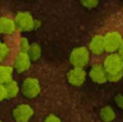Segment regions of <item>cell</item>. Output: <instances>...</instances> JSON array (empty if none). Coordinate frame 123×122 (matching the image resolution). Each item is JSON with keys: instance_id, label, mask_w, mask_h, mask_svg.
Segmentation results:
<instances>
[{"instance_id": "obj_1", "label": "cell", "mask_w": 123, "mask_h": 122, "mask_svg": "<svg viewBox=\"0 0 123 122\" xmlns=\"http://www.w3.org/2000/svg\"><path fill=\"white\" fill-rule=\"evenodd\" d=\"M21 92L28 99H34L41 92V85L39 80L34 77H28L21 85Z\"/></svg>"}, {"instance_id": "obj_2", "label": "cell", "mask_w": 123, "mask_h": 122, "mask_svg": "<svg viewBox=\"0 0 123 122\" xmlns=\"http://www.w3.org/2000/svg\"><path fill=\"white\" fill-rule=\"evenodd\" d=\"M90 61V51L86 47H77L71 51L70 62L74 67L83 68L88 64Z\"/></svg>"}, {"instance_id": "obj_3", "label": "cell", "mask_w": 123, "mask_h": 122, "mask_svg": "<svg viewBox=\"0 0 123 122\" xmlns=\"http://www.w3.org/2000/svg\"><path fill=\"white\" fill-rule=\"evenodd\" d=\"M17 28L24 32H29L35 29V19L31 13L26 11L19 12L15 16Z\"/></svg>"}, {"instance_id": "obj_4", "label": "cell", "mask_w": 123, "mask_h": 122, "mask_svg": "<svg viewBox=\"0 0 123 122\" xmlns=\"http://www.w3.org/2000/svg\"><path fill=\"white\" fill-rule=\"evenodd\" d=\"M107 74H117L123 72V59L119 54L111 53L105 59L103 64Z\"/></svg>"}, {"instance_id": "obj_5", "label": "cell", "mask_w": 123, "mask_h": 122, "mask_svg": "<svg viewBox=\"0 0 123 122\" xmlns=\"http://www.w3.org/2000/svg\"><path fill=\"white\" fill-rule=\"evenodd\" d=\"M123 41L122 36L118 32H109L104 36L105 51L108 53H114L119 50Z\"/></svg>"}, {"instance_id": "obj_6", "label": "cell", "mask_w": 123, "mask_h": 122, "mask_svg": "<svg viewBox=\"0 0 123 122\" xmlns=\"http://www.w3.org/2000/svg\"><path fill=\"white\" fill-rule=\"evenodd\" d=\"M34 116V109L28 104H20L13 110V119L16 122H29Z\"/></svg>"}, {"instance_id": "obj_7", "label": "cell", "mask_w": 123, "mask_h": 122, "mask_svg": "<svg viewBox=\"0 0 123 122\" xmlns=\"http://www.w3.org/2000/svg\"><path fill=\"white\" fill-rule=\"evenodd\" d=\"M86 78V73L83 68L74 67L67 74V79L70 85L74 86H80Z\"/></svg>"}, {"instance_id": "obj_8", "label": "cell", "mask_w": 123, "mask_h": 122, "mask_svg": "<svg viewBox=\"0 0 123 122\" xmlns=\"http://www.w3.org/2000/svg\"><path fill=\"white\" fill-rule=\"evenodd\" d=\"M31 59L27 52L19 51L14 60V69L18 74L25 73L31 66Z\"/></svg>"}, {"instance_id": "obj_9", "label": "cell", "mask_w": 123, "mask_h": 122, "mask_svg": "<svg viewBox=\"0 0 123 122\" xmlns=\"http://www.w3.org/2000/svg\"><path fill=\"white\" fill-rule=\"evenodd\" d=\"M90 77L97 84H103L107 81V72L105 70L103 64H96L93 65L90 71Z\"/></svg>"}, {"instance_id": "obj_10", "label": "cell", "mask_w": 123, "mask_h": 122, "mask_svg": "<svg viewBox=\"0 0 123 122\" xmlns=\"http://www.w3.org/2000/svg\"><path fill=\"white\" fill-rule=\"evenodd\" d=\"M17 25L15 20L7 16L0 18V34L9 35L15 32Z\"/></svg>"}, {"instance_id": "obj_11", "label": "cell", "mask_w": 123, "mask_h": 122, "mask_svg": "<svg viewBox=\"0 0 123 122\" xmlns=\"http://www.w3.org/2000/svg\"><path fill=\"white\" fill-rule=\"evenodd\" d=\"M89 49L92 54L100 55L105 51V44H104V36L95 35L91 39L89 44Z\"/></svg>"}, {"instance_id": "obj_12", "label": "cell", "mask_w": 123, "mask_h": 122, "mask_svg": "<svg viewBox=\"0 0 123 122\" xmlns=\"http://www.w3.org/2000/svg\"><path fill=\"white\" fill-rule=\"evenodd\" d=\"M13 68L9 65L0 64V84L5 85L13 80Z\"/></svg>"}, {"instance_id": "obj_13", "label": "cell", "mask_w": 123, "mask_h": 122, "mask_svg": "<svg viewBox=\"0 0 123 122\" xmlns=\"http://www.w3.org/2000/svg\"><path fill=\"white\" fill-rule=\"evenodd\" d=\"M5 90L7 94V99H13L18 95L19 92V86L18 84L15 80H10L4 85Z\"/></svg>"}, {"instance_id": "obj_14", "label": "cell", "mask_w": 123, "mask_h": 122, "mask_svg": "<svg viewBox=\"0 0 123 122\" xmlns=\"http://www.w3.org/2000/svg\"><path fill=\"white\" fill-rule=\"evenodd\" d=\"M28 54L30 57L32 61H37L39 59L42 54V49L39 44L37 43H33L29 46V49L28 50Z\"/></svg>"}, {"instance_id": "obj_15", "label": "cell", "mask_w": 123, "mask_h": 122, "mask_svg": "<svg viewBox=\"0 0 123 122\" xmlns=\"http://www.w3.org/2000/svg\"><path fill=\"white\" fill-rule=\"evenodd\" d=\"M100 116L105 122H111L116 119V113L111 107L105 106L100 111Z\"/></svg>"}, {"instance_id": "obj_16", "label": "cell", "mask_w": 123, "mask_h": 122, "mask_svg": "<svg viewBox=\"0 0 123 122\" xmlns=\"http://www.w3.org/2000/svg\"><path fill=\"white\" fill-rule=\"evenodd\" d=\"M9 54V48L4 42L0 41V63L3 62Z\"/></svg>"}, {"instance_id": "obj_17", "label": "cell", "mask_w": 123, "mask_h": 122, "mask_svg": "<svg viewBox=\"0 0 123 122\" xmlns=\"http://www.w3.org/2000/svg\"><path fill=\"white\" fill-rule=\"evenodd\" d=\"M29 46H30V44H29V40H28L27 38L25 37H22L20 39L19 41V48H20V51H24V52H28L29 49Z\"/></svg>"}, {"instance_id": "obj_18", "label": "cell", "mask_w": 123, "mask_h": 122, "mask_svg": "<svg viewBox=\"0 0 123 122\" xmlns=\"http://www.w3.org/2000/svg\"><path fill=\"white\" fill-rule=\"evenodd\" d=\"M81 4L87 8H96L99 3V0H80Z\"/></svg>"}, {"instance_id": "obj_19", "label": "cell", "mask_w": 123, "mask_h": 122, "mask_svg": "<svg viewBox=\"0 0 123 122\" xmlns=\"http://www.w3.org/2000/svg\"><path fill=\"white\" fill-rule=\"evenodd\" d=\"M123 77V72L117 74H107V80L110 82H117L122 80Z\"/></svg>"}, {"instance_id": "obj_20", "label": "cell", "mask_w": 123, "mask_h": 122, "mask_svg": "<svg viewBox=\"0 0 123 122\" xmlns=\"http://www.w3.org/2000/svg\"><path fill=\"white\" fill-rule=\"evenodd\" d=\"M44 122H61V121H60V119L58 116H56L55 115L51 114V115H49V116L45 118Z\"/></svg>"}, {"instance_id": "obj_21", "label": "cell", "mask_w": 123, "mask_h": 122, "mask_svg": "<svg viewBox=\"0 0 123 122\" xmlns=\"http://www.w3.org/2000/svg\"><path fill=\"white\" fill-rule=\"evenodd\" d=\"M7 99V94L5 90V86L3 84H0V102Z\"/></svg>"}, {"instance_id": "obj_22", "label": "cell", "mask_w": 123, "mask_h": 122, "mask_svg": "<svg viewBox=\"0 0 123 122\" xmlns=\"http://www.w3.org/2000/svg\"><path fill=\"white\" fill-rule=\"evenodd\" d=\"M115 101L117 103V105L123 110V95L122 94H118L117 96H116L115 98Z\"/></svg>"}, {"instance_id": "obj_23", "label": "cell", "mask_w": 123, "mask_h": 122, "mask_svg": "<svg viewBox=\"0 0 123 122\" xmlns=\"http://www.w3.org/2000/svg\"><path fill=\"white\" fill-rule=\"evenodd\" d=\"M119 53L118 54H120L121 56L122 57V59H123V41H122V45H121V47H120V49H119Z\"/></svg>"}, {"instance_id": "obj_24", "label": "cell", "mask_w": 123, "mask_h": 122, "mask_svg": "<svg viewBox=\"0 0 123 122\" xmlns=\"http://www.w3.org/2000/svg\"><path fill=\"white\" fill-rule=\"evenodd\" d=\"M0 122H3V121H1V120H0Z\"/></svg>"}]
</instances>
